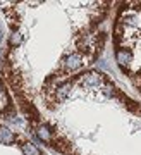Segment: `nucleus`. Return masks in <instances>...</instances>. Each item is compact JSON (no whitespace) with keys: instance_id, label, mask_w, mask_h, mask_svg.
Segmentation results:
<instances>
[{"instance_id":"1","label":"nucleus","mask_w":141,"mask_h":155,"mask_svg":"<svg viewBox=\"0 0 141 155\" xmlns=\"http://www.w3.org/2000/svg\"><path fill=\"white\" fill-rule=\"evenodd\" d=\"M76 83H79L83 88H86V90H95V88H98L100 84H103V78H102L100 72L90 71V72H84L81 78L77 76Z\"/></svg>"},{"instance_id":"2","label":"nucleus","mask_w":141,"mask_h":155,"mask_svg":"<svg viewBox=\"0 0 141 155\" xmlns=\"http://www.w3.org/2000/svg\"><path fill=\"white\" fill-rule=\"evenodd\" d=\"M81 66H83V57L79 55V54H76V52H72L69 55H65V59L62 61L60 71L62 72H74Z\"/></svg>"},{"instance_id":"3","label":"nucleus","mask_w":141,"mask_h":155,"mask_svg":"<svg viewBox=\"0 0 141 155\" xmlns=\"http://www.w3.org/2000/svg\"><path fill=\"white\" fill-rule=\"evenodd\" d=\"M76 78H77V76H76ZM76 78H70V79L64 81V83L60 84L59 88L55 90V95H57V100H59V102L65 100V98L70 95V90H72V86H74V83H76Z\"/></svg>"},{"instance_id":"4","label":"nucleus","mask_w":141,"mask_h":155,"mask_svg":"<svg viewBox=\"0 0 141 155\" xmlns=\"http://www.w3.org/2000/svg\"><path fill=\"white\" fill-rule=\"evenodd\" d=\"M115 59L119 62V66L127 72V67H129V64L133 62V52H131L129 48H119L117 54H115Z\"/></svg>"},{"instance_id":"5","label":"nucleus","mask_w":141,"mask_h":155,"mask_svg":"<svg viewBox=\"0 0 141 155\" xmlns=\"http://www.w3.org/2000/svg\"><path fill=\"white\" fill-rule=\"evenodd\" d=\"M36 136H38V140H41L43 143H50V145H52L54 134H52V129H50L47 124H40V126L36 127Z\"/></svg>"},{"instance_id":"6","label":"nucleus","mask_w":141,"mask_h":155,"mask_svg":"<svg viewBox=\"0 0 141 155\" xmlns=\"http://www.w3.org/2000/svg\"><path fill=\"white\" fill-rule=\"evenodd\" d=\"M14 140H16V134L12 133L9 127H5V126L0 124V143L2 145H12L14 143Z\"/></svg>"},{"instance_id":"7","label":"nucleus","mask_w":141,"mask_h":155,"mask_svg":"<svg viewBox=\"0 0 141 155\" xmlns=\"http://www.w3.org/2000/svg\"><path fill=\"white\" fill-rule=\"evenodd\" d=\"M21 150L24 155H41V152L38 150V147H34L29 141H22L21 143Z\"/></svg>"},{"instance_id":"8","label":"nucleus","mask_w":141,"mask_h":155,"mask_svg":"<svg viewBox=\"0 0 141 155\" xmlns=\"http://www.w3.org/2000/svg\"><path fill=\"white\" fill-rule=\"evenodd\" d=\"M21 41H22V35L16 29V31L11 35V40H9V43H11V47H19V45H21Z\"/></svg>"},{"instance_id":"9","label":"nucleus","mask_w":141,"mask_h":155,"mask_svg":"<svg viewBox=\"0 0 141 155\" xmlns=\"http://www.w3.org/2000/svg\"><path fill=\"white\" fill-rule=\"evenodd\" d=\"M133 83L136 84V88H138V90H141V72L133 74Z\"/></svg>"}]
</instances>
